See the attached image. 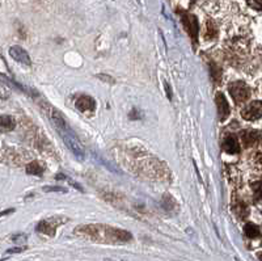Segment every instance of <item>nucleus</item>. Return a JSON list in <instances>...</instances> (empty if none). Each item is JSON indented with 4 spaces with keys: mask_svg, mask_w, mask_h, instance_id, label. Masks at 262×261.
<instances>
[{
    "mask_svg": "<svg viewBox=\"0 0 262 261\" xmlns=\"http://www.w3.org/2000/svg\"><path fill=\"white\" fill-rule=\"evenodd\" d=\"M60 134V137L63 138L64 140L66 146H67V149L74 154V156L78 159V160H83L84 159V149L81 147L80 142L78 140V138L75 137L74 133L71 130L67 131H62Z\"/></svg>",
    "mask_w": 262,
    "mask_h": 261,
    "instance_id": "f257e3e1",
    "label": "nucleus"
},
{
    "mask_svg": "<svg viewBox=\"0 0 262 261\" xmlns=\"http://www.w3.org/2000/svg\"><path fill=\"white\" fill-rule=\"evenodd\" d=\"M228 89L232 98L236 101V104L245 103L250 97V88L244 82H233L229 84Z\"/></svg>",
    "mask_w": 262,
    "mask_h": 261,
    "instance_id": "f03ea898",
    "label": "nucleus"
},
{
    "mask_svg": "<svg viewBox=\"0 0 262 261\" xmlns=\"http://www.w3.org/2000/svg\"><path fill=\"white\" fill-rule=\"evenodd\" d=\"M243 118L248 119V121H254L262 117V101H253L248 104L247 107L243 109L242 112Z\"/></svg>",
    "mask_w": 262,
    "mask_h": 261,
    "instance_id": "7ed1b4c3",
    "label": "nucleus"
},
{
    "mask_svg": "<svg viewBox=\"0 0 262 261\" xmlns=\"http://www.w3.org/2000/svg\"><path fill=\"white\" fill-rule=\"evenodd\" d=\"M216 107H217V114H219V119L222 122L226 121L227 117L229 116V113H231V108L228 105V101H227L226 96L223 93H217L216 97Z\"/></svg>",
    "mask_w": 262,
    "mask_h": 261,
    "instance_id": "20e7f679",
    "label": "nucleus"
},
{
    "mask_svg": "<svg viewBox=\"0 0 262 261\" xmlns=\"http://www.w3.org/2000/svg\"><path fill=\"white\" fill-rule=\"evenodd\" d=\"M182 23H184L185 28H186L188 33L190 34L191 38H193V41H195L196 36H198V21H196L195 16L184 13L182 15Z\"/></svg>",
    "mask_w": 262,
    "mask_h": 261,
    "instance_id": "39448f33",
    "label": "nucleus"
},
{
    "mask_svg": "<svg viewBox=\"0 0 262 261\" xmlns=\"http://www.w3.org/2000/svg\"><path fill=\"white\" fill-rule=\"evenodd\" d=\"M9 55L12 56L16 62H20L25 66L32 65L30 56L28 55L27 51H25L23 48H20V46H12V48L9 49Z\"/></svg>",
    "mask_w": 262,
    "mask_h": 261,
    "instance_id": "423d86ee",
    "label": "nucleus"
},
{
    "mask_svg": "<svg viewBox=\"0 0 262 261\" xmlns=\"http://www.w3.org/2000/svg\"><path fill=\"white\" fill-rule=\"evenodd\" d=\"M76 108L80 112H93L96 108V103L91 96H81L76 101Z\"/></svg>",
    "mask_w": 262,
    "mask_h": 261,
    "instance_id": "0eeeda50",
    "label": "nucleus"
},
{
    "mask_svg": "<svg viewBox=\"0 0 262 261\" xmlns=\"http://www.w3.org/2000/svg\"><path fill=\"white\" fill-rule=\"evenodd\" d=\"M223 149L227 154H238L240 152V145H238V140L235 135H229L226 138L223 143Z\"/></svg>",
    "mask_w": 262,
    "mask_h": 261,
    "instance_id": "6e6552de",
    "label": "nucleus"
},
{
    "mask_svg": "<svg viewBox=\"0 0 262 261\" xmlns=\"http://www.w3.org/2000/svg\"><path fill=\"white\" fill-rule=\"evenodd\" d=\"M27 172L29 175L42 176L45 172V166H43V163H39V162H32V163L28 164Z\"/></svg>",
    "mask_w": 262,
    "mask_h": 261,
    "instance_id": "1a4fd4ad",
    "label": "nucleus"
},
{
    "mask_svg": "<svg viewBox=\"0 0 262 261\" xmlns=\"http://www.w3.org/2000/svg\"><path fill=\"white\" fill-rule=\"evenodd\" d=\"M258 134H257L256 131H245L242 135V140L243 143H244L245 147H249V146H252L253 143H256L257 140H258Z\"/></svg>",
    "mask_w": 262,
    "mask_h": 261,
    "instance_id": "9d476101",
    "label": "nucleus"
},
{
    "mask_svg": "<svg viewBox=\"0 0 262 261\" xmlns=\"http://www.w3.org/2000/svg\"><path fill=\"white\" fill-rule=\"evenodd\" d=\"M0 125H2V131H11L15 129L16 122L12 117L2 116V122H0Z\"/></svg>",
    "mask_w": 262,
    "mask_h": 261,
    "instance_id": "9b49d317",
    "label": "nucleus"
},
{
    "mask_svg": "<svg viewBox=\"0 0 262 261\" xmlns=\"http://www.w3.org/2000/svg\"><path fill=\"white\" fill-rule=\"evenodd\" d=\"M37 231L43 232V234L51 235V236H53L54 232H55V227H54L49 220H42L38 225V227H37Z\"/></svg>",
    "mask_w": 262,
    "mask_h": 261,
    "instance_id": "f8f14e48",
    "label": "nucleus"
},
{
    "mask_svg": "<svg viewBox=\"0 0 262 261\" xmlns=\"http://www.w3.org/2000/svg\"><path fill=\"white\" fill-rule=\"evenodd\" d=\"M244 231L245 235H247L248 237H252V239L259 236V229L256 225H253V223H248L244 227Z\"/></svg>",
    "mask_w": 262,
    "mask_h": 261,
    "instance_id": "ddd939ff",
    "label": "nucleus"
},
{
    "mask_svg": "<svg viewBox=\"0 0 262 261\" xmlns=\"http://www.w3.org/2000/svg\"><path fill=\"white\" fill-rule=\"evenodd\" d=\"M216 28H215V24L212 21H207V24H206V37L210 39L214 38L216 36Z\"/></svg>",
    "mask_w": 262,
    "mask_h": 261,
    "instance_id": "4468645a",
    "label": "nucleus"
},
{
    "mask_svg": "<svg viewBox=\"0 0 262 261\" xmlns=\"http://www.w3.org/2000/svg\"><path fill=\"white\" fill-rule=\"evenodd\" d=\"M253 192L256 199H261L262 201V181H258V183H254L253 184Z\"/></svg>",
    "mask_w": 262,
    "mask_h": 261,
    "instance_id": "2eb2a0df",
    "label": "nucleus"
},
{
    "mask_svg": "<svg viewBox=\"0 0 262 261\" xmlns=\"http://www.w3.org/2000/svg\"><path fill=\"white\" fill-rule=\"evenodd\" d=\"M252 8L257 9V11H262V0H247Z\"/></svg>",
    "mask_w": 262,
    "mask_h": 261,
    "instance_id": "dca6fc26",
    "label": "nucleus"
},
{
    "mask_svg": "<svg viewBox=\"0 0 262 261\" xmlns=\"http://www.w3.org/2000/svg\"><path fill=\"white\" fill-rule=\"evenodd\" d=\"M43 192H59V193H67V189L63 187H45L43 188Z\"/></svg>",
    "mask_w": 262,
    "mask_h": 261,
    "instance_id": "f3484780",
    "label": "nucleus"
},
{
    "mask_svg": "<svg viewBox=\"0 0 262 261\" xmlns=\"http://www.w3.org/2000/svg\"><path fill=\"white\" fill-rule=\"evenodd\" d=\"M97 160L100 162V163H102V166H105V167H106V168L111 169L112 172H116V173H118V175H121V171H119L118 168H116V167L111 166V163H107L106 160H102V159H100V157H97Z\"/></svg>",
    "mask_w": 262,
    "mask_h": 261,
    "instance_id": "a211bd4d",
    "label": "nucleus"
},
{
    "mask_svg": "<svg viewBox=\"0 0 262 261\" xmlns=\"http://www.w3.org/2000/svg\"><path fill=\"white\" fill-rule=\"evenodd\" d=\"M98 79H102V82H107V83L113 84L114 83V79L111 76H107V75H97Z\"/></svg>",
    "mask_w": 262,
    "mask_h": 261,
    "instance_id": "6ab92c4d",
    "label": "nucleus"
},
{
    "mask_svg": "<svg viewBox=\"0 0 262 261\" xmlns=\"http://www.w3.org/2000/svg\"><path fill=\"white\" fill-rule=\"evenodd\" d=\"M165 89H167L168 98H169V100H172V91H170V87H169V84H165Z\"/></svg>",
    "mask_w": 262,
    "mask_h": 261,
    "instance_id": "aec40b11",
    "label": "nucleus"
},
{
    "mask_svg": "<svg viewBox=\"0 0 262 261\" xmlns=\"http://www.w3.org/2000/svg\"><path fill=\"white\" fill-rule=\"evenodd\" d=\"M21 251H24V248H15V249H8V253H16V252H21Z\"/></svg>",
    "mask_w": 262,
    "mask_h": 261,
    "instance_id": "412c9836",
    "label": "nucleus"
},
{
    "mask_svg": "<svg viewBox=\"0 0 262 261\" xmlns=\"http://www.w3.org/2000/svg\"><path fill=\"white\" fill-rule=\"evenodd\" d=\"M13 209H9V210H6V211H3V213H2V215H6V214H9V213H13Z\"/></svg>",
    "mask_w": 262,
    "mask_h": 261,
    "instance_id": "4be33fe9",
    "label": "nucleus"
},
{
    "mask_svg": "<svg viewBox=\"0 0 262 261\" xmlns=\"http://www.w3.org/2000/svg\"><path fill=\"white\" fill-rule=\"evenodd\" d=\"M60 178H62V180H64V176H63V175H59V176H57V180H60Z\"/></svg>",
    "mask_w": 262,
    "mask_h": 261,
    "instance_id": "5701e85b",
    "label": "nucleus"
},
{
    "mask_svg": "<svg viewBox=\"0 0 262 261\" xmlns=\"http://www.w3.org/2000/svg\"><path fill=\"white\" fill-rule=\"evenodd\" d=\"M258 257H259V260L262 261V253H259V255H258Z\"/></svg>",
    "mask_w": 262,
    "mask_h": 261,
    "instance_id": "b1692460",
    "label": "nucleus"
},
{
    "mask_svg": "<svg viewBox=\"0 0 262 261\" xmlns=\"http://www.w3.org/2000/svg\"><path fill=\"white\" fill-rule=\"evenodd\" d=\"M191 2H193V3H194V2H195V0H191Z\"/></svg>",
    "mask_w": 262,
    "mask_h": 261,
    "instance_id": "393cba45",
    "label": "nucleus"
}]
</instances>
